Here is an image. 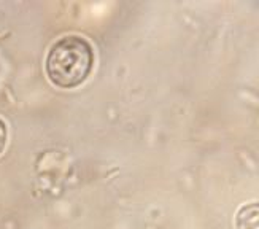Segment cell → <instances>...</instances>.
Instances as JSON below:
<instances>
[{
  "instance_id": "obj_1",
  "label": "cell",
  "mask_w": 259,
  "mask_h": 229,
  "mask_svg": "<svg viewBox=\"0 0 259 229\" xmlns=\"http://www.w3.org/2000/svg\"><path fill=\"white\" fill-rule=\"evenodd\" d=\"M94 65L91 43L80 35H65L53 43L47 56V75L50 82L64 89L83 85Z\"/></svg>"
},
{
  "instance_id": "obj_2",
  "label": "cell",
  "mask_w": 259,
  "mask_h": 229,
  "mask_svg": "<svg viewBox=\"0 0 259 229\" xmlns=\"http://www.w3.org/2000/svg\"><path fill=\"white\" fill-rule=\"evenodd\" d=\"M237 229H259V202L245 204L235 215Z\"/></svg>"
},
{
  "instance_id": "obj_3",
  "label": "cell",
  "mask_w": 259,
  "mask_h": 229,
  "mask_svg": "<svg viewBox=\"0 0 259 229\" xmlns=\"http://www.w3.org/2000/svg\"><path fill=\"white\" fill-rule=\"evenodd\" d=\"M5 145H7V126L2 120H0V153L4 151Z\"/></svg>"
}]
</instances>
